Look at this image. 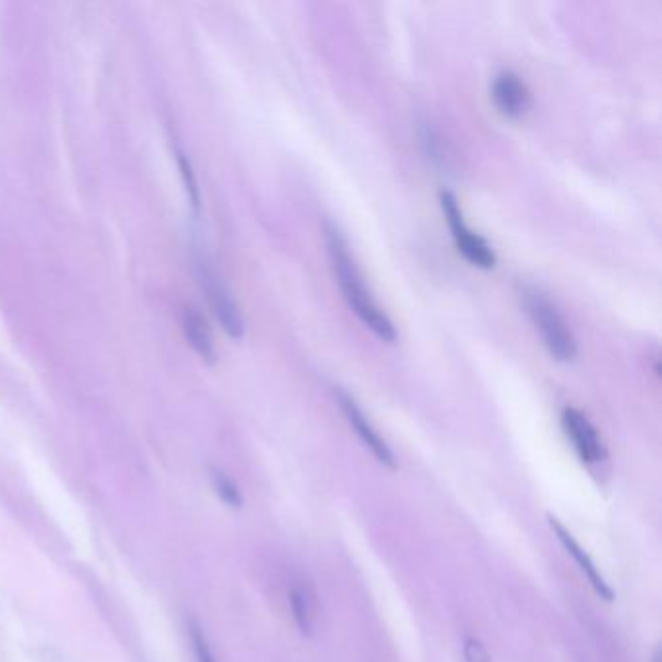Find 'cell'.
Returning a JSON list of instances; mask_svg holds the SVG:
<instances>
[{"label": "cell", "instance_id": "6da1fadb", "mask_svg": "<svg viewBox=\"0 0 662 662\" xmlns=\"http://www.w3.org/2000/svg\"><path fill=\"white\" fill-rule=\"evenodd\" d=\"M325 241H327L336 282L344 294L346 303L377 338L393 344L397 340V331H395L393 321L387 317V313L377 305L371 292L365 288L362 272L354 263L344 237L336 230V226H332L329 222L325 224Z\"/></svg>", "mask_w": 662, "mask_h": 662}, {"label": "cell", "instance_id": "7a4b0ae2", "mask_svg": "<svg viewBox=\"0 0 662 662\" xmlns=\"http://www.w3.org/2000/svg\"><path fill=\"white\" fill-rule=\"evenodd\" d=\"M523 303L550 356L558 362H571L577 354V342L558 307L534 288L523 290Z\"/></svg>", "mask_w": 662, "mask_h": 662}, {"label": "cell", "instance_id": "3957f363", "mask_svg": "<svg viewBox=\"0 0 662 662\" xmlns=\"http://www.w3.org/2000/svg\"><path fill=\"white\" fill-rule=\"evenodd\" d=\"M439 200H441V208H443V214H445V220L451 228V235L455 239V245L459 249V253L463 255L464 259L470 263V265L478 266V268H484V270H490L496 266V253L494 249L490 247V243L480 237L478 233L472 232L463 218V210L459 206V200L449 193V191H443L439 195Z\"/></svg>", "mask_w": 662, "mask_h": 662}, {"label": "cell", "instance_id": "277c9868", "mask_svg": "<svg viewBox=\"0 0 662 662\" xmlns=\"http://www.w3.org/2000/svg\"><path fill=\"white\" fill-rule=\"evenodd\" d=\"M199 278L206 298L210 301V307L216 315V319L220 321L222 329L228 332L232 338H241L245 332V323L241 317V311L235 303L230 290L226 288V284L222 282V278L216 274L214 268H210L204 263L199 265Z\"/></svg>", "mask_w": 662, "mask_h": 662}, {"label": "cell", "instance_id": "5b68a950", "mask_svg": "<svg viewBox=\"0 0 662 662\" xmlns=\"http://www.w3.org/2000/svg\"><path fill=\"white\" fill-rule=\"evenodd\" d=\"M336 400L348 420V424L354 428V431L358 433V437L362 439L365 447L373 453V457L385 466L389 468H397V461H395V455L393 451L389 449V445L385 443V439L377 433V430L371 426V422L365 418L362 408L356 404V400L346 395L342 389H336Z\"/></svg>", "mask_w": 662, "mask_h": 662}, {"label": "cell", "instance_id": "8992f818", "mask_svg": "<svg viewBox=\"0 0 662 662\" xmlns=\"http://www.w3.org/2000/svg\"><path fill=\"white\" fill-rule=\"evenodd\" d=\"M562 426L575 451L585 463H598L606 457V449L600 441L598 431L583 412L575 408H565L562 412Z\"/></svg>", "mask_w": 662, "mask_h": 662}, {"label": "cell", "instance_id": "52a82bcc", "mask_svg": "<svg viewBox=\"0 0 662 662\" xmlns=\"http://www.w3.org/2000/svg\"><path fill=\"white\" fill-rule=\"evenodd\" d=\"M492 100L501 115L509 119L523 117L530 107V92L527 84L511 70L497 74L492 84Z\"/></svg>", "mask_w": 662, "mask_h": 662}, {"label": "cell", "instance_id": "ba28073f", "mask_svg": "<svg viewBox=\"0 0 662 662\" xmlns=\"http://www.w3.org/2000/svg\"><path fill=\"white\" fill-rule=\"evenodd\" d=\"M550 519V527L556 532V536L560 538L565 550L575 558V562L579 563L581 571L587 575V579L591 581L593 589H595L598 595L602 596L604 600H612L614 598V593L612 589L608 587V583L604 581V577L600 575V571L596 569L595 562L589 558V554L581 548V544L571 536V532H567V529H563L562 523L554 517H548Z\"/></svg>", "mask_w": 662, "mask_h": 662}, {"label": "cell", "instance_id": "9c48e42d", "mask_svg": "<svg viewBox=\"0 0 662 662\" xmlns=\"http://www.w3.org/2000/svg\"><path fill=\"white\" fill-rule=\"evenodd\" d=\"M183 329L187 334L189 344L193 346V350L199 354L200 358L208 364L216 362V348H214V340L210 329L206 325V321L202 319V315L197 313L195 309H187L183 315Z\"/></svg>", "mask_w": 662, "mask_h": 662}, {"label": "cell", "instance_id": "30bf717a", "mask_svg": "<svg viewBox=\"0 0 662 662\" xmlns=\"http://www.w3.org/2000/svg\"><path fill=\"white\" fill-rule=\"evenodd\" d=\"M290 604H292V612H294V620L298 624L301 633H311L313 631V614H311V606H309V598L299 591L294 589L290 595Z\"/></svg>", "mask_w": 662, "mask_h": 662}, {"label": "cell", "instance_id": "8fae6325", "mask_svg": "<svg viewBox=\"0 0 662 662\" xmlns=\"http://www.w3.org/2000/svg\"><path fill=\"white\" fill-rule=\"evenodd\" d=\"M212 484H214L216 494L220 496L224 503H228L230 507H235V509H239L243 505V497L239 494L237 486L233 484L232 478H228L224 472L212 470Z\"/></svg>", "mask_w": 662, "mask_h": 662}, {"label": "cell", "instance_id": "7c38bea8", "mask_svg": "<svg viewBox=\"0 0 662 662\" xmlns=\"http://www.w3.org/2000/svg\"><path fill=\"white\" fill-rule=\"evenodd\" d=\"M464 662H492L486 647L476 637H466L463 645Z\"/></svg>", "mask_w": 662, "mask_h": 662}, {"label": "cell", "instance_id": "4fadbf2b", "mask_svg": "<svg viewBox=\"0 0 662 662\" xmlns=\"http://www.w3.org/2000/svg\"><path fill=\"white\" fill-rule=\"evenodd\" d=\"M191 641H193V649H195V655H197V662H216L210 647H208V641L204 637V633L200 631L197 624H191Z\"/></svg>", "mask_w": 662, "mask_h": 662}, {"label": "cell", "instance_id": "5bb4252c", "mask_svg": "<svg viewBox=\"0 0 662 662\" xmlns=\"http://www.w3.org/2000/svg\"><path fill=\"white\" fill-rule=\"evenodd\" d=\"M179 166H181V173H183V177H185V185H187V191H189V195H191V200H193L195 206H199L197 181H195V177H193V173H191V166H189V162L185 160L183 154H179Z\"/></svg>", "mask_w": 662, "mask_h": 662}]
</instances>
